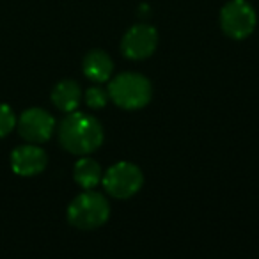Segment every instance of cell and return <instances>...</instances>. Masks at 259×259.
Here are the masks:
<instances>
[{
    "mask_svg": "<svg viewBox=\"0 0 259 259\" xmlns=\"http://www.w3.org/2000/svg\"><path fill=\"white\" fill-rule=\"evenodd\" d=\"M59 142L71 155L85 156L103 144L105 132L96 117L83 112H69L59 124Z\"/></svg>",
    "mask_w": 259,
    "mask_h": 259,
    "instance_id": "cell-1",
    "label": "cell"
},
{
    "mask_svg": "<svg viewBox=\"0 0 259 259\" xmlns=\"http://www.w3.org/2000/svg\"><path fill=\"white\" fill-rule=\"evenodd\" d=\"M108 98L124 110H139L151 101L153 85L141 73L126 71L114 76L108 83Z\"/></svg>",
    "mask_w": 259,
    "mask_h": 259,
    "instance_id": "cell-2",
    "label": "cell"
},
{
    "mask_svg": "<svg viewBox=\"0 0 259 259\" xmlns=\"http://www.w3.org/2000/svg\"><path fill=\"white\" fill-rule=\"evenodd\" d=\"M110 204L100 192L85 190L76 195L68 206V222L80 231H93L107 224Z\"/></svg>",
    "mask_w": 259,
    "mask_h": 259,
    "instance_id": "cell-3",
    "label": "cell"
},
{
    "mask_svg": "<svg viewBox=\"0 0 259 259\" xmlns=\"http://www.w3.org/2000/svg\"><path fill=\"white\" fill-rule=\"evenodd\" d=\"M103 188L110 197L114 199H130L139 194L144 185V174L135 163L132 162H117L107 169L103 174Z\"/></svg>",
    "mask_w": 259,
    "mask_h": 259,
    "instance_id": "cell-4",
    "label": "cell"
},
{
    "mask_svg": "<svg viewBox=\"0 0 259 259\" xmlns=\"http://www.w3.org/2000/svg\"><path fill=\"white\" fill-rule=\"evenodd\" d=\"M220 29L231 39H245L255 30L257 15L247 0H229L220 9Z\"/></svg>",
    "mask_w": 259,
    "mask_h": 259,
    "instance_id": "cell-5",
    "label": "cell"
},
{
    "mask_svg": "<svg viewBox=\"0 0 259 259\" xmlns=\"http://www.w3.org/2000/svg\"><path fill=\"white\" fill-rule=\"evenodd\" d=\"M158 47V32L149 23L130 27L121 39V52L130 61H144L151 57Z\"/></svg>",
    "mask_w": 259,
    "mask_h": 259,
    "instance_id": "cell-6",
    "label": "cell"
},
{
    "mask_svg": "<svg viewBox=\"0 0 259 259\" xmlns=\"http://www.w3.org/2000/svg\"><path fill=\"white\" fill-rule=\"evenodd\" d=\"M22 139L32 144H45L55 132V119L48 110L39 107L27 108L16 121Z\"/></svg>",
    "mask_w": 259,
    "mask_h": 259,
    "instance_id": "cell-7",
    "label": "cell"
},
{
    "mask_svg": "<svg viewBox=\"0 0 259 259\" xmlns=\"http://www.w3.org/2000/svg\"><path fill=\"white\" fill-rule=\"evenodd\" d=\"M48 165V155L37 144H23L13 149L11 153V169L22 178H32L41 174Z\"/></svg>",
    "mask_w": 259,
    "mask_h": 259,
    "instance_id": "cell-8",
    "label": "cell"
},
{
    "mask_svg": "<svg viewBox=\"0 0 259 259\" xmlns=\"http://www.w3.org/2000/svg\"><path fill=\"white\" fill-rule=\"evenodd\" d=\"M82 69L83 75L89 80H93L96 83H103L107 80H110L112 73H114V61H112V57L107 52L96 48V50L87 52L82 62Z\"/></svg>",
    "mask_w": 259,
    "mask_h": 259,
    "instance_id": "cell-9",
    "label": "cell"
},
{
    "mask_svg": "<svg viewBox=\"0 0 259 259\" xmlns=\"http://www.w3.org/2000/svg\"><path fill=\"white\" fill-rule=\"evenodd\" d=\"M52 103L59 108L61 112H69L76 110L82 101V89H80L78 82L75 80H61L59 83H55V87L52 89Z\"/></svg>",
    "mask_w": 259,
    "mask_h": 259,
    "instance_id": "cell-10",
    "label": "cell"
},
{
    "mask_svg": "<svg viewBox=\"0 0 259 259\" xmlns=\"http://www.w3.org/2000/svg\"><path fill=\"white\" fill-rule=\"evenodd\" d=\"M73 178H75V181L83 190H93L103 180V170H101V165L96 160L89 158L85 155L73 167Z\"/></svg>",
    "mask_w": 259,
    "mask_h": 259,
    "instance_id": "cell-11",
    "label": "cell"
},
{
    "mask_svg": "<svg viewBox=\"0 0 259 259\" xmlns=\"http://www.w3.org/2000/svg\"><path fill=\"white\" fill-rule=\"evenodd\" d=\"M83 100H85V103L89 108H93V110H100V108H103L105 105L108 103L110 98H108L107 89H103V87H100V85H93L85 91Z\"/></svg>",
    "mask_w": 259,
    "mask_h": 259,
    "instance_id": "cell-12",
    "label": "cell"
},
{
    "mask_svg": "<svg viewBox=\"0 0 259 259\" xmlns=\"http://www.w3.org/2000/svg\"><path fill=\"white\" fill-rule=\"evenodd\" d=\"M16 126V115L13 108L6 103H0V139L8 137Z\"/></svg>",
    "mask_w": 259,
    "mask_h": 259,
    "instance_id": "cell-13",
    "label": "cell"
}]
</instances>
